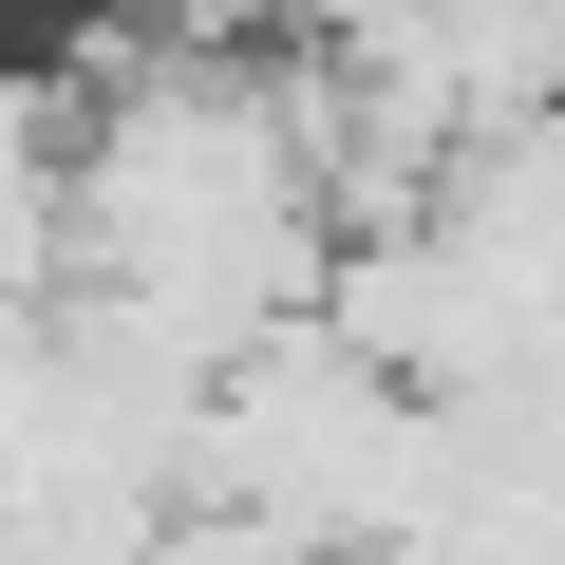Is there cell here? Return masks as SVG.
<instances>
[{
	"label": "cell",
	"mask_w": 565,
	"mask_h": 565,
	"mask_svg": "<svg viewBox=\"0 0 565 565\" xmlns=\"http://www.w3.org/2000/svg\"><path fill=\"white\" fill-rule=\"evenodd\" d=\"M415 20H434V0H264V39H282V57H396Z\"/></svg>",
	"instance_id": "obj_1"
}]
</instances>
